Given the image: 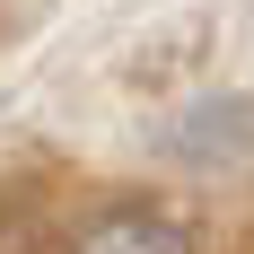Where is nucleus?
<instances>
[{"label":"nucleus","instance_id":"nucleus-1","mask_svg":"<svg viewBox=\"0 0 254 254\" xmlns=\"http://www.w3.org/2000/svg\"><path fill=\"white\" fill-rule=\"evenodd\" d=\"M70 254H193V237H184L167 210H105Z\"/></svg>","mask_w":254,"mask_h":254}]
</instances>
